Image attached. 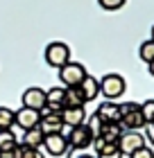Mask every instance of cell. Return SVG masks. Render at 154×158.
I'll return each mask as SVG.
<instances>
[{"mask_svg": "<svg viewBox=\"0 0 154 158\" xmlns=\"http://www.w3.org/2000/svg\"><path fill=\"white\" fill-rule=\"evenodd\" d=\"M64 97H66V88H50L46 93V104H48V113H61L64 111Z\"/></svg>", "mask_w": 154, "mask_h": 158, "instance_id": "13", "label": "cell"}, {"mask_svg": "<svg viewBox=\"0 0 154 158\" xmlns=\"http://www.w3.org/2000/svg\"><path fill=\"white\" fill-rule=\"evenodd\" d=\"M150 131H152V133H154V122H152V124H150Z\"/></svg>", "mask_w": 154, "mask_h": 158, "instance_id": "29", "label": "cell"}, {"mask_svg": "<svg viewBox=\"0 0 154 158\" xmlns=\"http://www.w3.org/2000/svg\"><path fill=\"white\" fill-rule=\"evenodd\" d=\"M39 129L43 131V135H52V133H61L64 129V122L59 113H48L46 118H41L39 122Z\"/></svg>", "mask_w": 154, "mask_h": 158, "instance_id": "12", "label": "cell"}, {"mask_svg": "<svg viewBox=\"0 0 154 158\" xmlns=\"http://www.w3.org/2000/svg\"><path fill=\"white\" fill-rule=\"evenodd\" d=\"M86 75H89V73H86V68L82 66V63H77V61H68L64 68H59V79H61V84L68 86V88L79 86L84 81Z\"/></svg>", "mask_w": 154, "mask_h": 158, "instance_id": "2", "label": "cell"}, {"mask_svg": "<svg viewBox=\"0 0 154 158\" xmlns=\"http://www.w3.org/2000/svg\"><path fill=\"white\" fill-rule=\"evenodd\" d=\"M84 95H82V90L77 88H66V97H64V109L66 106H84Z\"/></svg>", "mask_w": 154, "mask_h": 158, "instance_id": "17", "label": "cell"}, {"mask_svg": "<svg viewBox=\"0 0 154 158\" xmlns=\"http://www.w3.org/2000/svg\"><path fill=\"white\" fill-rule=\"evenodd\" d=\"M11 124H16V113L7 106H0V131H11Z\"/></svg>", "mask_w": 154, "mask_h": 158, "instance_id": "18", "label": "cell"}, {"mask_svg": "<svg viewBox=\"0 0 154 158\" xmlns=\"http://www.w3.org/2000/svg\"><path fill=\"white\" fill-rule=\"evenodd\" d=\"M147 66H150V75L154 77V61H152V63H147Z\"/></svg>", "mask_w": 154, "mask_h": 158, "instance_id": "27", "label": "cell"}, {"mask_svg": "<svg viewBox=\"0 0 154 158\" xmlns=\"http://www.w3.org/2000/svg\"><path fill=\"white\" fill-rule=\"evenodd\" d=\"M77 88L82 90L84 102H93V99L100 95V81H98L95 77H91V75H86V77H84V81L79 84Z\"/></svg>", "mask_w": 154, "mask_h": 158, "instance_id": "14", "label": "cell"}, {"mask_svg": "<svg viewBox=\"0 0 154 158\" xmlns=\"http://www.w3.org/2000/svg\"><path fill=\"white\" fill-rule=\"evenodd\" d=\"M23 149H25V145H16L14 149H9V152L0 154V158H20L23 156Z\"/></svg>", "mask_w": 154, "mask_h": 158, "instance_id": "24", "label": "cell"}, {"mask_svg": "<svg viewBox=\"0 0 154 158\" xmlns=\"http://www.w3.org/2000/svg\"><path fill=\"white\" fill-rule=\"evenodd\" d=\"M59 115H61V122H64V124H68L70 129H75V127H79V124H84L86 111H84V106H66Z\"/></svg>", "mask_w": 154, "mask_h": 158, "instance_id": "11", "label": "cell"}, {"mask_svg": "<svg viewBox=\"0 0 154 158\" xmlns=\"http://www.w3.org/2000/svg\"><path fill=\"white\" fill-rule=\"evenodd\" d=\"M18 142H16V135H14V131H0V154L9 152V149H14Z\"/></svg>", "mask_w": 154, "mask_h": 158, "instance_id": "19", "label": "cell"}, {"mask_svg": "<svg viewBox=\"0 0 154 158\" xmlns=\"http://www.w3.org/2000/svg\"><path fill=\"white\" fill-rule=\"evenodd\" d=\"M138 56H141L145 63H152L154 61V41L152 39L141 43V48H138Z\"/></svg>", "mask_w": 154, "mask_h": 158, "instance_id": "20", "label": "cell"}, {"mask_svg": "<svg viewBox=\"0 0 154 158\" xmlns=\"http://www.w3.org/2000/svg\"><path fill=\"white\" fill-rule=\"evenodd\" d=\"M20 158H43V154L39 152V149H30V147H25L23 149V156Z\"/></svg>", "mask_w": 154, "mask_h": 158, "instance_id": "26", "label": "cell"}, {"mask_svg": "<svg viewBox=\"0 0 154 158\" xmlns=\"http://www.w3.org/2000/svg\"><path fill=\"white\" fill-rule=\"evenodd\" d=\"M46 61H48V66H52V68H64L66 63L70 61V48L66 45V43H59V41L50 43L46 48Z\"/></svg>", "mask_w": 154, "mask_h": 158, "instance_id": "4", "label": "cell"}, {"mask_svg": "<svg viewBox=\"0 0 154 158\" xmlns=\"http://www.w3.org/2000/svg\"><path fill=\"white\" fill-rule=\"evenodd\" d=\"M120 127L127 131H138L145 127L143 113H141V104L136 102H125L120 104Z\"/></svg>", "mask_w": 154, "mask_h": 158, "instance_id": "1", "label": "cell"}, {"mask_svg": "<svg viewBox=\"0 0 154 158\" xmlns=\"http://www.w3.org/2000/svg\"><path fill=\"white\" fill-rule=\"evenodd\" d=\"M39 122H41V113L39 111L25 109V106L20 111H16V124L23 129V131H30V129L39 127Z\"/></svg>", "mask_w": 154, "mask_h": 158, "instance_id": "10", "label": "cell"}, {"mask_svg": "<svg viewBox=\"0 0 154 158\" xmlns=\"http://www.w3.org/2000/svg\"><path fill=\"white\" fill-rule=\"evenodd\" d=\"M86 127L91 129L93 138H98V133H100V127H102V122L98 120V115H91V118H89V122H86Z\"/></svg>", "mask_w": 154, "mask_h": 158, "instance_id": "23", "label": "cell"}, {"mask_svg": "<svg viewBox=\"0 0 154 158\" xmlns=\"http://www.w3.org/2000/svg\"><path fill=\"white\" fill-rule=\"evenodd\" d=\"M95 115L102 124H113V122H120V104H113V102H104L98 106Z\"/></svg>", "mask_w": 154, "mask_h": 158, "instance_id": "9", "label": "cell"}, {"mask_svg": "<svg viewBox=\"0 0 154 158\" xmlns=\"http://www.w3.org/2000/svg\"><path fill=\"white\" fill-rule=\"evenodd\" d=\"M68 147L73 149H86V147H91L93 145V133H91V129L86 127V124H79L75 129H70V133H68Z\"/></svg>", "mask_w": 154, "mask_h": 158, "instance_id": "5", "label": "cell"}, {"mask_svg": "<svg viewBox=\"0 0 154 158\" xmlns=\"http://www.w3.org/2000/svg\"><path fill=\"white\" fill-rule=\"evenodd\" d=\"M129 158H154V152H152V149H150L147 145H145V147L138 149V152H134Z\"/></svg>", "mask_w": 154, "mask_h": 158, "instance_id": "25", "label": "cell"}, {"mask_svg": "<svg viewBox=\"0 0 154 158\" xmlns=\"http://www.w3.org/2000/svg\"><path fill=\"white\" fill-rule=\"evenodd\" d=\"M102 9H107V11H116V9H120V7L127 2V0H98Z\"/></svg>", "mask_w": 154, "mask_h": 158, "instance_id": "22", "label": "cell"}, {"mask_svg": "<svg viewBox=\"0 0 154 158\" xmlns=\"http://www.w3.org/2000/svg\"><path fill=\"white\" fill-rule=\"evenodd\" d=\"M77 158H93V156H89V154H82V156H77Z\"/></svg>", "mask_w": 154, "mask_h": 158, "instance_id": "28", "label": "cell"}, {"mask_svg": "<svg viewBox=\"0 0 154 158\" xmlns=\"http://www.w3.org/2000/svg\"><path fill=\"white\" fill-rule=\"evenodd\" d=\"M43 147H46V152L50 156H64L68 152V140H66L64 133H52V135H46L43 138Z\"/></svg>", "mask_w": 154, "mask_h": 158, "instance_id": "7", "label": "cell"}, {"mask_svg": "<svg viewBox=\"0 0 154 158\" xmlns=\"http://www.w3.org/2000/svg\"><path fill=\"white\" fill-rule=\"evenodd\" d=\"M141 113H143L145 124H152L154 122V99H147V102L141 104Z\"/></svg>", "mask_w": 154, "mask_h": 158, "instance_id": "21", "label": "cell"}, {"mask_svg": "<svg viewBox=\"0 0 154 158\" xmlns=\"http://www.w3.org/2000/svg\"><path fill=\"white\" fill-rule=\"evenodd\" d=\"M122 133H125V129L120 127V122H113V124H102V127H100L98 138H100L102 142H118Z\"/></svg>", "mask_w": 154, "mask_h": 158, "instance_id": "15", "label": "cell"}, {"mask_svg": "<svg viewBox=\"0 0 154 158\" xmlns=\"http://www.w3.org/2000/svg\"><path fill=\"white\" fill-rule=\"evenodd\" d=\"M152 41H154V27H152Z\"/></svg>", "mask_w": 154, "mask_h": 158, "instance_id": "30", "label": "cell"}, {"mask_svg": "<svg viewBox=\"0 0 154 158\" xmlns=\"http://www.w3.org/2000/svg\"><path fill=\"white\" fill-rule=\"evenodd\" d=\"M23 106L41 113L43 109H46V90L43 88H27L23 93Z\"/></svg>", "mask_w": 154, "mask_h": 158, "instance_id": "8", "label": "cell"}, {"mask_svg": "<svg viewBox=\"0 0 154 158\" xmlns=\"http://www.w3.org/2000/svg\"><path fill=\"white\" fill-rule=\"evenodd\" d=\"M141 147H145V138H143L141 131H125L120 135V140H118L120 154H127V156H131L134 152H138Z\"/></svg>", "mask_w": 154, "mask_h": 158, "instance_id": "6", "label": "cell"}, {"mask_svg": "<svg viewBox=\"0 0 154 158\" xmlns=\"http://www.w3.org/2000/svg\"><path fill=\"white\" fill-rule=\"evenodd\" d=\"M125 88H127L125 79L120 75H116V73L104 75V77H102V81H100V93L109 99V102H111V99H118L125 93Z\"/></svg>", "mask_w": 154, "mask_h": 158, "instance_id": "3", "label": "cell"}, {"mask_svg": "<svg viewBox=\"0 0 154 158\" xmlns=\"http://www.w3.org/2000/svg\"><path fill=\"white\" fill-rule=\"evenodd\" d=\"M43 131L39 127H34V129H30V131H25V138H23V145L25 147H30V149H39V147H43Z\"/></svg>", "mask_w": 154, "mask_h": 158, "instance_id": "16", "label": "cell"}]
</instances>
